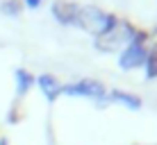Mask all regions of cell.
Masks as SVG:
<instances>
[{"label":"cell","instance_id":"30bf717a","mask_svg":"<svg viewBox=\"0 0 157 145\" xmlns=\"http://www.w3.org/2000/svg\"><path fill=\"white\" fill-rule=\"evenodd\" d=\"M0 12L7 14V16H18L23 12V2H21V0H5V2L0 5Z\"/></svg>","mask_w":157,"mask_h":145},{"label":"cell","instance_id":"7a4b0ae2","mask_svg":"<svg viewBox=\"0 0 157 145\" xmlns=\"http://www.w3.org/2000/svg\"><path fill=\"white\" fill-rule=\"evenodd\" d=\"M80 30L89 32L94 36H100L107 32V14L102 9L94 7V5H86V7H78V14H75V23Z\"/></svg>","mask_w":157,"mask_h":145},{"label":"cell","instance_id":"8fae6325","mask_svg":"<svg viewBox=\"0 0 157 145\" xmlns=\"http://www.w3.org/2000/svg\"><path fill=\"white\" fill-rule=\"evenodd\" d=\"M146 41H148V32H146V30H137L130 43H132V45H144Z\"/></svg>","mask_w":157,"mask_h":145},{"label":"cell","instance_id":"52a82bcc","mask_svg":"<svg viewBox=\"0 0 157 145\" xmlns=\"http://www.w3.org/2000/svg\"><path fill=\"white\" fill-rule=\"evenodd\" d=\"M14 79H16V95H21V98H23V95L34 86V75L28 73L25 68H16Z\"/></svg>","mask_w":157,"mask_h":145},{"label":"cell","instance_id":"5b68a950","mask_svg":"<svg viewBox=\"0 0 157 145\" xmlns=\"http://www.w3.org/2000/svg\"><path fill=\"white\" fill-rule=\"evenodd\" d=\"M52 18L59 25H73L75 23V14H78V5L75 2H66V0H55L50 7Z\"/></svg>","mask_w":157,"mask_h":145},{"label":"cell","instance_id":"ba28073f","mask_svg":"<svg viewBox=\"0 0 157 145\" xmlns=\"http://www.w3.org/2000/svg\"><path fill=\"white\" fill-rule=\"evenodd\" d=\"M109 100L121 102V104H125L128 109H141V100H139L137 95H132V93H125V91H112Z\"/></svg>","mask_w":157,"mask_h":145},{"label":"cell","instance_id":"8992f818","mask_svg":"<svg viewBox=\"0 0 157 145\" xmlns=\"http://www.w3.org/2000/svg\"><path fill=\"white\" fill-rule=\"evenodd\" d=\"M36 84H39V89L43 91V95H46L48 100H57L59 95H62V82L55 77V75H50V73H43L39 75V79H36Z\"/></svg>","mask_w":157,"mask_h":145},{"label":"cell","instance_id":"5bb4252c","mask_svg":"<svg viewBox=\"0 0 157 145\" xmlns=\"http://www.w3.org/2000/svg\"><path fill=\"white\" fill-rule=\"evenodd\" d=\"M155 34H157V27H155Z\"/></svg>","mask_w":157,"mask_h":145},{"label":"cell","instance_id":"277c9868","mask_svg":"<svg viewBox=\"0 0 157 145\" xmlns=\"http://www.w3.org/2000/svg\"><path fill=\"white\" fill-rule=\"evenodd\" d=\"M146 55H148L146 45H132V43H128L125 48H123L121 57H118V66H121L123 71H134V68L144 66Z\"/></svg>","mask_w":157,"mask_h":145},{"label":"cell","instance_id":"4fadbf2b","mask_svg":"<svg viewBox=\"0 0 157 145\" xmlns=\"http://www.w3.org/2000/svg\"><path fill=\"white\" fill-rule=\"evenodd\" d=\"M0 145H7V141H5V138H0Z\"/></svg>","mask_w":157,"mask_h":145},{"label":"cell","instance_id":"6da1fadb","mask_svg":"<svg viewBox=\"0 0 157 145\" xmlns=\"http://www.w3.org/2000/svg\"><path fill=\"white\" fill-rule=\"evenodd\" d=\"M134 32H137V27H134L132 23L118 20L116 27H112L109 32L96 36V48H98L100 52H116V50H121L123 45H128L130 41H132Z\"/></svg>","mask_w":157,"mask_h":145},{"label":"cell","instance_id":"7c38bea8","mask_svg":"<svg viewBox=\"0 0 157 145\" xmlns=\"http://www.w3.org/2000/svg\"><path fill=\"white\" fill-rule=\"evenodd\" d=\"M41 5V0H23V7H30V9H36Z\"/></svg>","mask_w":157,"mask_h":145},{"label":"cell","instance_id":"3957f363","mask_svg":"<svg viewBox=\"0 0 157 145\" xmlns=\"http://www.w3.org/2000/svg\"><path fill=\"white\" fill-rule=\"evenodd\" d=\"M62 93L105 100L107 89H105V84H102V82H98V79H80V82H75V84H62Z\"/></svg>","mask_w":157,"mask_h":145},{"label":"cell","instance_id":"9c48e42d","mask_svg":"<svg viewBox=\"0 0 157 145\" xmlns=\"http://www.w3.org/2000/svg\"><path fill=\"white\" fill-rule=\"evenodd\" d=\"M144 68H146V77H148V79L157 77V48H150V50H148L146 61H144Z\"/></svg>","mask_w":157,"mask_h":145}]
</instances>
